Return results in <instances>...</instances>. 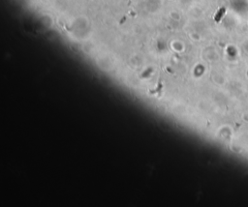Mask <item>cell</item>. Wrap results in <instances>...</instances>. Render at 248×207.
Segmentation results:
<instances>
[{
	"instance_id": "6da1fadb",
	"label": "cell",
	"mask_w": 248,
	"mask_h": 207,
	"mask_svg": "<svg viewBox=\"0 0 248 207\" xmlns=\"http://www.w3.org/2000/svg\"><path fill=\"white\" fill-rule=\"evenodd\" d=\"M225 14V9L224 8H222V9H220L219 11H218V13L216 14V16H215V20L218 22V21H220V19H221V18L223 17V15Z\"/></svg>"
}]
</instances>
